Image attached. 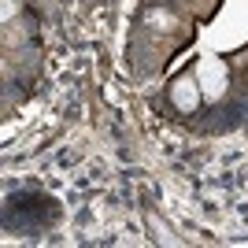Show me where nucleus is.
I'll return each mask as SVG.
<instances>
[{
  "instance_id": "f257e3e1",
  "label": "nucleus",
  "mask_w": 248,
  "mask_h": 248,
  "mask_svg": "<svg viewBox=\"0 0 248 248\" xmlns=\"http://www.w3.org/2000/svg\"><path fill=\"white\" fill-rule=\"evenodd\" d=\"M174 104L182 108V111H193L200 104V89H197V82H178L174 85Z\"/></svg>"
}]
</instances>
